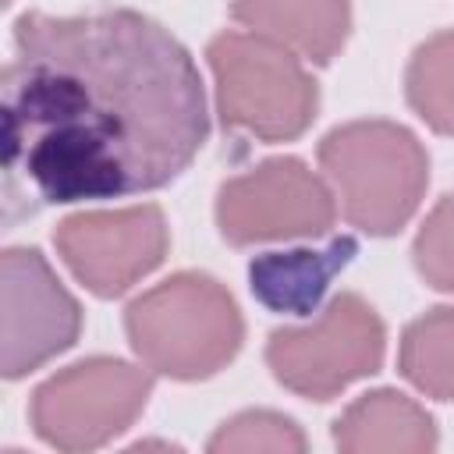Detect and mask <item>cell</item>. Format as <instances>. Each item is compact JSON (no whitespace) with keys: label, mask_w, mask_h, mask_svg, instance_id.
Returning <instances> with one entry per match:
<instances>
[{"label":"cell","mask_w":454,"mask_h":454,"mask_svg":"<svg viewBox=\"0 0 454 454\" xmlns=\"http://www.w3.org/2000/svg\"><path fill=\"white\" fill-rule=\"evenodd\" d=\"M4 220L170 184L209 135L192 53L138 11L21 14L0 78Z\"/></svg>","instance_id":"6da1fadb"},{"label":"cell","mask_w":454,"mask_h":454,"mask_svg":"<svg viewBox=\"0 0 454 454\" xmlns=\"http://www.w3.org/2000/svg\"><path fill=\"white\" fill-rule=\"evenodd\" d=\"M131 351L149 372L206 380L220 372L245 340V319L231 291L209 273H174L124 309Z\"/></svg>","instance_id":"7a4b0ae2"},{"label":"cell","mask_w":454,"mask_h":454,"mask_svg":"<svg viewBox=\"0 0 454 454\" xmlns=\"http://www.w3.org/2000/svg\"><path fill=\"white\" fill-rule=\"evenodd\" d=\"M319 167L351 227L387 238L419 209L429 184L422 142L394 121H351L323 135Z\"/></svg>","instance_id":"3957f363"},{"label":"cell","mask_w":454,"mask_h":454,"mask_svg":"<svg viewBox=\"0 0 454 454\" xmlns=\"http://www.w3.org/2000/svg\"><path fill=\"white\" fill-rule=\"evenodd\" d=\"M206 60L223 128L259 142H291L312 124L319 89L287 46L255 32H220Z\"/></svg>","instance_id":"277c9868"},{"label":"cell","mask_w":454,"mask_h":454,"mask_svg":"<svg viewBox=\"0 0 454 454\" xmlns=\"http://www.w3.org/2000/svg\"><path fill=\"white\" fill-rule=\"evenodd\" d=\"M383 348L387 330L376 309L362 294L340 291L309 326L273 330L266 340V365L291 394L330 401L344 387L372 376L383 365Z\"/></svg>","instance_id":"5b68a950"},{"label":"cell","mask_w":454,"mask_h":454,"mask_svg":"<svg viewBox=\"0 0 454 454\" xmlns=\"http://www.w3.org/2000/svg\"><path fill=\"white\" fill-rule=\"evenodd\" d=\"M153 376L121 358H85L32 394V429L57 450H96L121 436L149 404Z\"/></svg>","instance_id":"8992f818"},{"label":"cell","mask_w":454,"mask_h":454,"mask_svg":"<svg viewBox=\"0 0 454 454\" xmlns=\"http://www.w3.org/2000/svg\"><path fill=\"white\" fill-rule=\"evenodd\" d=\"M337 202L319 174L294 156H273L216 192V227L231 245L319 238L333 227Z\"/></svg>","instance_id":"52a82bcc"},{"label":"cell","mask_w":454,"mask_h":454,"mask_svg":"<svg viewBox=\"0 0 454 454\" xmlns=\"http://www.w3.org/2000/svg\"><path fill=\"white\" fill-rule=\"evenodd\" d=\"M53 245L67 270L96 298H117L149 277L170 245L163 209L153 202L128 209H89L57 223Z\"/></svg>","instance_id":"ba28073f"},{"label":"cell","mask_w":454,"mask_h":454,"mask_svg":"<svg viewBox=\"0 0 454 454\" xmlns=\"http://www.w3.org/2000/svg\"><path fill=\"white\" fill-rule=\"evenodd\" d=\"M4 273V376L21 380L67 351L82 333V309L39 248H7Z\"/></svg>","instance_id":"9c48e42d"},{"label":"cell","mask_w":454,"mask_h":454,"mask_svg":"<svg viewBox=\"0 0 454 454\" xmlns=\"http://www.w3.org/2000/svg\"><path fill=\"white\" fill-rule=\"evenodd\" d=\"M231 18L312 64H330L351 32L348 0H231Z\"/></svg>","instance_id":"30bf717a"},{"label":"cell","mask_w":454,"mask_h":454,"mask_svg":"<svg viewBox=\"0 0 454 454\" xmlns=\"http://www.w3.org/2000/svg\"><path fill=\"white\" fill-rule=\"evenodd\" d=\"M344 454H426L436 447L433 415L401 390H369L333 422Z\"/></svg>","instance_id":"8fae6325"},{"label":"cell","mask_w":454,"mask_h":454,"mask_svg":"<svg viewBox=\"0 0 454 454\" xmlns=\"http://www.w3.org/2000/svg\"><path fill=\"white\" fill-rule=\"evenodd\" d=\"M355 252V238H333L326 248L262 252L248 262V287L270 312L309 316Z\"/></svg>","instance_id":"7c38bea8"},{"label":"cell","mask_w":454,"mask_h":454,"mask_svg":"<svg viewBox=\"0 0 454 454\" xmlns=\"http://www.w3.org/2000/svg\"><path fill=\"white\" fill-rule=\"evenodd\" d=\"M397 369L426 397L454 401V305H436L404 326Z\"/></svg>","instance_id":"4fadbf2b"},{"label":"cell","mask_w":454,"mask_h":454,"mask_svg":"<svg viewBox=\"0 0 454 454\" xmlns=\"http://www.w3.org/2000/svg\"><path fill=\"white\" fill-rule=\"evenodd\" d=\"M408 106L436 131L454 135V28L429 35L408 60Z\"/></svg>","instance_id":"5bb4252c"},{"label":"cell","mask_w":454,"mask_h":454,"mask_svg":"<svg viewBox=\"0 0 454 454\" xmlns=\"http://www.w3.org/2000/svg\"><path fill=\"white\" fill-rule=\"evenodd\" d=\"M213 454H252V450H270V454H301L309 447L305 433L298 429L294 419L266 408L241 411L227 419L206 443Z\"/></svg>","instance_id":"9a60e30c"},{"label":"cell","mask_w":454,"mask_h":454,"mask_svg":"<svg viewBox=\"0 0 454 454\" xmlns=\"http://www.w3.org/2000/svg\"><path fill=\"white\" fill-rule=\"evenodd\" d=\"M411 259L429 287L454 294V195H443L429 209L415 234Z\"/></svg>","instance_id":"2e32d148"},{"label":"cell","mask_w":454,"mask_h":454,"mask_svg":"<svg viewBox=\"0 0 454 454\" xmlns=\"http://www.w3.org/2000/svg\"><path fill=\"white\" fill-rule=\"evenodd\" d=\"M4 4H11V0H4Z\"/></svg>","instance_id":"e0dca14e"}]
</instances>
